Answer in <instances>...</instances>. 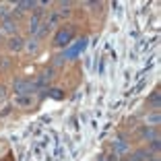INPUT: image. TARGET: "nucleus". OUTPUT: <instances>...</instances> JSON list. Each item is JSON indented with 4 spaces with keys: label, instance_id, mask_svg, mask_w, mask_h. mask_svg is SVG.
Wrapping results in <instances>:
<instances>
[{
    "label": "nucleus",
    "instance_id": "nucleus-5",
    "mask_svg": "<svg viewBox=\"0 0 161 161\" xmlns=\"http://www.w3.org/2000/svg\"><path fill=\"white\" fill-rule=\"evenodd\" d=\"M12 27H15V25H12L11 21H6V23H4V29H6V31H8V33H12V31H15V29H12Z\"/></svg>",
    "mask_w": 161,
    "mask_h": 161
},
{
    "label": "nucleus",
    "instance_id": "nucleus-7",
    "mask_svg": "<svg viewBox=\"0 0 161 161\" xmlns=\"http://www.w3.org/2000/svg\"><path fill=\"white\" fill-rule=\"evenodd\" d=\"M151 161H157V159H151Z\"/></svg>",
    "mask_w": 161,
    "mask_h": 161
},
{
    "label": "nucleus",
    "instance_id": "nucleus-4",
    "mask_svg": "<svg viewBox=\"0 0 161 161\" xmlns=\"http://www.w3.org/2000/svg\"><path fill=\"white\" fill-rule=\"evenodd\" d=\"M151 104H153V105H157V104H159V91H155V93H153V97H151Z\"/></svg>",
    "mask_w": 161,
    "mask_h": 161
},
{
    "label": "nucleus",
    "instance_id": "nucleus-3",
    "mask_svg": "<svg viewBox=\"0 0 161 161\" xmlns=\"http://www.w3.org/2000/svg\"><path fill=\"white\" fill-rule=\"evenodd\" d=\"M145 157H147V153H145V151H138L136 155L132 157V161H140V159H145Z\"/></svg>",
    "mask_w": 161,
    "mask_h": 161
},
{
    "label": "nucleus",
    "instance_id": "nucleus-6",
    "mask_svg": "<svg viewBox=\"0 0 161 161\" xmlns=\"http://www.w3.org/2000/svg\"><path fill=\"white\" fill-rule=\"evenodd\" d=\"M151 149H153V151H159V143H157V140H153V143H151Z\"/></svg>",
    "mask_w": 161,
    "mask_h": 161
},
{
    "label": "nucleus",
    "instance_id": "nucleus-2",
    "mask_svg": "<svg viewBox=\"0 0 161 161\" xmlns=\"http://www.w3.org/2000/svg\"><path fill=\"white\" fill-rule=\"evenodd\" d=\"M8 48L11 50H21L23 48V37H12L11 41H8Z\"/></svg>",
    "mask_w": 161,
    "mask_h": 161
},
{
    "label": "nucleus",
    "instance_id": "nucleus-1",
    "mask_svg": "<svg viewBox=\"0 0 161 161\" xmlns=\"http://www.w3.org/2000/svg\"><path fill=\"white\" fill-rule=\"evenodd\" d=\"M70 37H72V33H70V31H64V29H62V31H60V35L56 37V41H54V44H56V46H60L62 41H68Z\"/></svg>",
    "mask_w": 161,
    "mask_h": 161
}]
</instances>
